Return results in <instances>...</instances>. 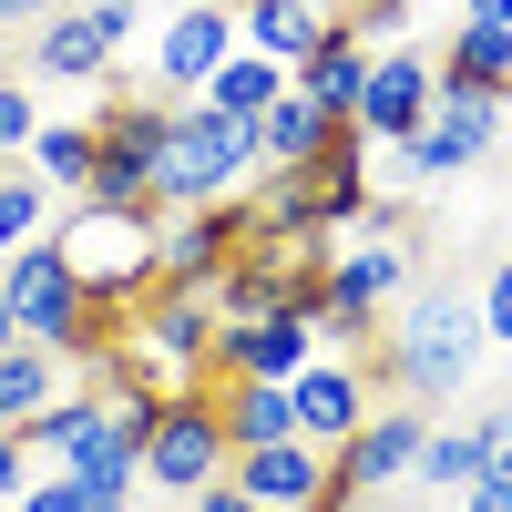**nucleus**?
Segmentation results:
<instances>
[{
  "mask_svg": "<svg viewBox=\"0 0 512 512\" xmlns=\"http://www.w3.org/2000/svg\"><path fill=\"white\" fill-rule=\"evenodd\" d=\"M492 349V328H482V287H410L390 318H379V349H369V379L390 400H420V410H441L451 390H472V369Z\"/></svg>",
  "mask_w": 512,
  "mask_h": 512,
  "instance_id": "1",
  "label": "nucleus"
},
{
  "mask_svg": "<svg viewBox=\"0 0 512 512\" xmlns=\"http://www.w3.org/2000/svg\"><path fill=\"white\" fill-rule=\"evenodd\" d=\"M256 185V123L216 113L205 93H185L164 113V154H154V216L164 205H226Z\"/></svg>",
  "mask_w": 512,
  "mask_h": 512,
  "instance_id": "2",
  "label": "nucleus"
},
{
  "mask_svg": "<svg viewBox=\"0 0 512 512\" xmlns=\"http://www.w3.org/2000/svg\"><path fill=\"white\" fill-rule=\"evenodd\" d=\"M52 236H62V256H72V277H82V297H93L103 318H134L144 297H154V216L144 205H62L52 216Z\"/></svg>",
  "mask_w": 512,
  "mask_h": 512,
  "instance_id": "3",
  "label": "nucleus"
},
{
  "mask_svg": "<svg viewBox=\"0 0 512 512\" xmlns=\"http://www.w3.org/2000/svg\"><path fill=\"white\" fill-rule=\"evenodd\" d=\"M226 461H236V441H226L216 379H195V390H164L154 431H144V492H164V502H195L205 482L226 472Z\"/></svg>",
  "mask_w": 512,
  "mask_h": 512,
  "instance_id": "4",
  "label": "nucleus"
},
{
  "mask_svg": "<svg viewBox=\"0 0 512 512\" xmlns=\"http://www.w3.org/2000/svg\"><path fill=\"white\" fill-rule=\"evenodd\" d=\"M492 144H502V93L441 82V93H431V123H420L410 144H369V154H390V185H451V175H472Z\"/></svg>",
  "mask_w": 512,
  "mask_h": 512,
  "instance_id": "5",
  "label": "nucleus"
},
{
  "mask_svg": "<svg viewBox=\"0 0 512 512\" xmlns=\"http://www.w3.org/2000/svg\"><path fill=\"white\" fill-rule=\"evenodd\" d=\"M123 359H134L154 390H195L205 359H216V287H154L134 318H123Z\"/></svg>",
  "mask_w": 512,
  "mask_h": 512,
  "instance_id": "6",
  "label": "nucleus"
},
{
  "mask_svg": "<svg viewBox=\"0 0 512 512\" xmlns=\"http://www.w3.org/2000/svg\"><path fill=\"white\" fill-rule=\"evenodd\" d=\"M164 113L175 103H144V93H113L93 113V185H82V205H144L154 216V154H164Z\"/></svg>",
  "mask_w": 512,
  "mask_h": 512,
  "instance_id": "7",
  "label": "nucleus"
},
{
  "mask_svg": "<svg viewBox=\"0 0 512 512\" xmlns=\"http://www.w3.org/2000/svg\"><path fill=\"white\" fill-rule=\"evenodd\" d=\"M134 21V0H62L52 21H31V82H113Z\"/></svg>",
  "mask_w": 512,
  "mask_h": 512,
  "instance_id": "8",
  "label": "nucleus"
},
{
  "mask_svg": "<svg viewBox=\"0 0 512 512\" xmlns=\"http://www.w3.org/2000/svg\"><path fill=\"white\" fill-rule=\"evenodd\" d=\"M420 441H431V410L420 400H369V420L328 451V472H338V492H400L420 472Z\"/></svg>",
  "mask_w": 512,
  "mask_h": 512,
  "instance_id": "9",
  "label": "nucleus"
},
{
  "mask_svg": "<svg viewBox=\"0 0 512 512\" xmlns=\"http://www.w3.org/2000/svg\"><path fill=\"white\" fill-rule=\"evenodd\" d=\"M431 93H441V52H420V41H390V52H369V82H359V134L369 144H410L420 123H431Z\"/></svg>",
  "mask_w": 512,
  "mask_h": 512,
  "instance_id": "10",
  "label": "nucleus"
},
{
  "mask_svg": "<svg viewBox=\"0 0 512 512\" xmlns=\"http://www.w3.org/2000/svg\"><path fill=\"white\" fill-rule=\"evenodd\" d=\"M369 400H390V390H379V379H369V359H349V349H318L308 369L287 379L297 441H318V451H338V441H349L359 420H369Z\"/></svg>",
  "mask_w": 512,
  "mask_h": 512,
  "instance_id": "11",
  "label": "nucleus"
},
{
  "mask_svg": "<svg viewBox=\"0 0 512 512\" xmlns=\"http://www.w3.org/2000/svg\"><path fill=\"white\" fill-rule=\"evenodd\" d=\"M226 52H236V0H185V11L154 31V93L164 103L205 93V72H216Z\"/></svg>",
  "mask_w": 512,
  "mask_h": 512,
  "instance_id": "12",
  "label": "nucleus"
},
{
  "mask_svg": "<svg viewBox=\"0 0 512 512\" xmlns=\"http://www.w3.org/2000/svg\"><path fill=\"white\" fill-rule=\"evenodd\" d=\"M308 359H318V318L267 308V318L216 328V359H205V379H297Z\"/></svg>",
  "mask_w": 512,
  "mask_h": 512,
  "instance_id": "13",
  "label": "nucleus"
},
{
  "mask_svg": "<svg viewBox=\"0 0 512 512\" xmlns=\"http://www.w3.org/2000/svg\"><path fill=\"white\" fill-rule=\"evenodd\" d=\"M226 472L256 492V502H267V512H328V492H338V472H328V451L318 441H256V451H236L226 461Z\"/></svg>",
  "mask_w": 512,
  "mask_h": 512,
  "instance_id": "14",
  "label": "nucleus"
},
{
  "mask_svg": "<svg viewBox=\"0 0 512 512\" xmlns=\"http://www.w3.org/2000/svg\"><path fill=\"white\" fill-rule=\"evenodd\" d=\"M297 185H308V226H318V236H349V226L369 216V134H359V123H338V134L297 164Z\"/></svg>",
  "mask_w": 512,
  "mask_h": 512,
  "instance_id": "15",
  "label": "nucleus"
},
{
  "mask_svg": "<svg viewBox=\"0 0 512 512\" xmlns=\"http://www.w3.org/2000/svg\"><path fill=\"white\" fill-rule=\"evenodd\" d=\"M72 379H82V369H72L62 349H41V338H11V349H0V420H11V431H31V420L72 390Z\"/></svg>",
  "mask_w": 512,
  "mask_h": 512,
  "instance_id": "16",
  "label": "nucleus"
},
{
  "mask_svg": "<svg viewBox=\"0 0 512 512\" xmlns=\"http://www.w3.org/2000/svg\"><path fill=\"white\" fill-rule=\"evenodd\" d=\"M328 21H338V11H308V0H236V41H246V52H267V62H287V72L328 41Z\"/></svg>",
  "mask_w": 512,
  "mask_h": 512,
  "instance_id": "17",
  "label": "nucleus"
},
{
  "mask_svg": "<svg viewBox=\"0 0 512 512\" xmlns=\"http://www.w3.org/2000/svg\"><path fill=\"white\" fill-rule=\"evenodd\" d=\"M359 82H369V41H359L349 21H328V41H318L308 62H297V93H308V103H328L338 123H349V113H359Z\"/></svg>",
  "mask_w": 512,
  "mask_h": 512,
  "instance_id": "18",
  "label": "nucleus"
},
{
  "mask_svg": "<svg viewBox=\"0 0 512 512\" xmlns=\"http://www.w3.org/2000/svg\"><path fill=\"white\" fill-rule=\"evenodd\" d=\"M328 134H338V113H328V103H308V93L287 82V93L256 113V164H308Z\"/></svg>",
  "mask_w": 512,
  "mask_h": 512,
  "instance_id": "19",
  "label": "nucleus"
},
{
  "mask_svg": "<svg viewBox=\"0 0 512 512\" xmlns=\"http://www.w3.org/2000/svg\"><path fill=\"white\" fill-rule=\"evenodd\" d=\"M441 82H472V93H502V103H512V31H502V21H451Z\"/></svg>",
  "mask_w": 512,
  "mask_h": 512,
  "instance_id": "20",
  "label": "nucleus"
},
{
  "mask_svg": "<svg viewBox=\"0 0 512 512\" xmlns=\"http://www.w3.org/2000/svg\"><path fill=\"white\" fill-rule=\"evenodd\" d=\"M216 410H226V441L256 451V441H287L297 410H287V379H216Z\"/></svg>",
  "mask_w": 512,
  "mask_h": 512,
  "instance_id": "21",
  "label": "nucleus"
},
{
  "mask_svg": "<svg viewBox=\"0 0 512 512\" xmlns=\"http://www.w3.org/2000/svg\"><path fill=\"white\" fill-rule=\"evenodd\" d=\"M287 82H297L287 62H267V52H246V41H236V52H226L216 72H205V103H216V113H246V123H256V113H267V103L287 93Z\"/></svg>",
  "mask_w": 512,
  "mask_h": 512,
  "instance_id": "22",
  "label": "nucleus"
},
{
  "mask_svg": "<svg viewBox=\"0 0 512 512\" xmlns=\"http://www.w3.org/2000/svg\"><path fill=\"white\" fill-rule=\"evenodd\" d=\"M21 164H31V175L52 185L62 205H72L82 185H93V113H82V123H41V134H31V154H21Z\"/></svg>",
  "mask_w": 512,
  "mask_h": 512,
  "instance_id": "23",
  "label": "nucleus"
},
{
  "mask_svg": "<svg viewBox=\"0 0 512 512\" xmlns=\"http://www.w3.org/2000/svg\"><path fill=\"white\" fill-rule=\"evenodd\" d=\"M0 512H134V492H113V482H82V472H31Z\"/></svg>",
  "mask_w": 512,
  "mask_h": 512,
  "instance_id": "24",
  "label": "nucleus"
},
{
  "mask_svg": "<svg viewBox=\"0 0 512 512\" xmlns=\"http://www.w3.org/2000/svg\"><path fill=\"white\" fill-rule=\"evenodd\" d=\"M420 492H472L482 482V441H472V420H461V431H441V420H431V441H420V472H410Z\"/></svg>",
  "mask_w": 512,
  "mask_h": 512,
  "instance_id": "25",
  "label": "nucleus"
},
{
  "mask_svg": "<svg viewBox=\"0 0 512 512\" xmlns=\"http://www.w3.org/2000/svg\"><path fill=\"white\" fill-rule=\"evenodd\" d=\"M31 236H52V185L31 164H0V256L31 246Z\"/></svg>",
  "mask_w": 512,
  "mask_h": 512,
  "instance_id": "26",
  "label": "nucleus"
},
{
  "mask_svg": "<svg viewBox=\"0 0 512 512\" xmlns=\"http://www.w3.org/2000/svg\"><path fill=\"white\" fill-rule=\"evenodd\" d=\"M41 134V103H31V82H0V164H21Z\"/></svg>",
  "mask_w": 512,
  "mask_h": 512,
  "instance_id": "27",
  "label": "nucleus"
},
{
  "mask_svg": "<svg viewBox=\"0 0 512 512\" xmlns=\"http://www.w3.org/2000/svg\"><path fill=\"white\" fill-rule=\"evenodd\" d=\"M472 441H482V472H512V400H492L472 420Z\"/></svg>",
  "mask_w": 512,
  "mask_h": 512,
  "instance_id": "28",
  "label": "nucleus"
},
{
  "mask_svg": "<svg viewBox=\"0 0 512 512\" xmlns=\"http://www.w3.org/2000/svg\"><path fill=\"white\" fill-rule=\"evenodd\" d=\"M482 328H492V349H512V256L482 277Z\"/></svg>",
  "mask_w": 512,
  "mask_h": 512,
  "instance_id": "29",
  "label": "nucleus"
},
{
  "mask_svg": "<svg viewBox=\"0 0 512 512\" xmlns=\"http://www.w3.org/2000/svg\"><path fill=\"white\" fill-rule=\"evenodd\" d=\"M31 472H41V461H31V431H11V420H0V502H11Z\"/></svg>",
  "mask_w": 512,
  "mask_h": 512,
  "instance_id": "30",
  "label": "nucleus"
},
{
  "mask_svg": "<svg viewBox=\"0 0 512 512\" xmlns=\"http://www.w3.org/2000/svg\"><path fill=\"white\" fill-rule=\"evenodd\" d=\"M185 512H267V502H256V492H246L236 472H216V482H205V492H195Z\"/></svg>",
  "mask_w": 512,
  "mask_h": 512,
  "instance_id": "31",
  "label": "nucleus"
},
{
  "mask_svg": "<svg viewBox=\"0 0 512 512\" xmlns=\"http://www.w3.org/2000/svg\"><path fill=\"white\" fill-rule=\"evenodd\" d=\"M451 512H512V472H482L472 492H451Z\"/></svg>",
  "mask_w": 512,
  "mask_h": 512,
  "instance_id": "32",
  "label": "nucleus"
},
{
  "mask_svg": "<svg viewBox=\"0 0 512 512\" xmlns=\"http://www.w3.org/2000/svg\"><path fill=\"white\" fill-rule=\"evenodd\" d=\"M328 512H400L390 492H328Z\"/></svg>",
  "mask_w": 512,
  "mask_h": 512,
  "instance_id": "33",
  "label": "nucleus"
},
{
  "mask_svg": "<svg viewBox=\"0 0 512 512\" xmlns=\"http://www.w3.org/2000/svg\"><path fill=\"white\" fill-rule=\"evenodd\" d=\"M62 0H0V21H52Z\"/></svg>",
  "mask_w": 512,
  "mask_h": 512,
  "instance_id": "34",
  "label": "nucleus"
},
{
  "mask_svg": "<svg viewBox=\"0 0 512 512\" xmlns=\"http://www.w3.org/2000/svg\"><path fill=\"white\" fill-rule=\"evenodd\" d=\"M461 21H502L512 31V0H461Z\"/></svg>",
  "mask_w": 512,
  "mask_h": 512,
  "instance_id": "35",
  "label": "nucleus"
},
{
  "mask_svg": "<svg viewBox=\"0 0 512 512\" xmlns=\"http://www.w3.org/2000/svg\"><path fill=\"white\" fill-rule=\"evenodd\" d=\"M338 11H410V0H338Z\"/></svg>",
  "mask_w": 512,
  "mask_h": 512,
  "instance_id": "36",
  "label": "nucleus"
},
{
  "mask_svg": "<svg viewBox=\"0 0 512 512\" xmlns=\"http://www.w3.org/2000/svg\"><path fill=\"white\" fill-rule=\"evenodd\" d=\"M11 338H21V318H11V297H0V349H11Z\"/></svg>",
  "mask_w": 512,
  "mask_h": 512,
  "instance_id": "37",
  "label": "nucleus"
},
{
  "mask_svg": "<svg viewBox=\"0 0 512 512\" xmlns=\"http://www.w3.org/2000/svg\"><path fill=\"white\" fill-rule=\"evenodd\" d=\"M308 11H338V0H308Z\"/></svg>",
  "mask_w": 512,
  "mask_h": 512,
  "instance_id": "38",
  "label": "nucleus"
},
{
  "mask_svg": "<svg viewBox=\"0 0 512 512\" xmlns=\"http://www.w3.org/2000/svg\"><path fill=\"white\" fill-rule=\"evenodd\" d=\"M164 512H185V502H164Z\"/></svg>",
  "mask_w": 512,
  "mask_h": 512,
  "instance_id": "39",
  "label": "nucleus"
}]
</instances>
